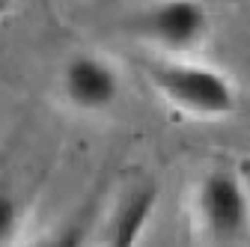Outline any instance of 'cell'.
Instances as JSON below:
<instances>
[{"label":"cell","mask_w":250,"mask_h":247,"mask_svg":"<svg viewBox=\"0 0 250 247\" xmlns=\"http://www.w3.org/2000/svg\"><path fill=\"white\" fill-rule=\"evenodd\" d=\"M146 78L176 110L200 119H224L238 107L229 75L188 57H158L146 66Z\"/></svg>","instance_id":"6da1fadb"},{"label":"cell","mask_w":250,"mask_h":247,"mask_svg":"<svg viewBox=\"0 0 250 247\" xmlns=\"http://www.w3.org/2000/svg\"><path fill=\"white\" fill-rule=\"evenodd\" d=\"M194 226L208 244L232 247L250 232V191L232 167H211L191 194Z\"/></svg>","instance_id":"7a4b0ae2"},{"label":"cell","mask_w":250,"mask_h":247,"mask_svg":"<svg viewBox=\"0 0 250 247\" xmlns=\"http://www.w3.org/2000/svg\"><path fill=\"white\" fill-rule=\"evenodd\" d=\"M134 33L161 57H188L208 39L211 15L203 0H155L134 18Z\"/></svg>","instance_id":"3957f363"},{"label":"cell","mask_w":250,"mask_h":247,"mask_svg":"<svg viewBox=\"0 0 250 247\" xmlns=\"http://www.w3.org/2000/svg\"><path fill=\"white\" fill-rule=\"evenodd\" d=\"M60 99L78 113H104L119 102L122 75L116 63L96 51L72 54L60 69Z\"/></svg>","instance_id":"277c9868"},{"label":"cell","mask_w":250,"mask_h":247,"mask_svg":"<svg viewBox=\"0 0 250 247\" xmlns=\"http://www.w3.org/2000/svg\"><path fill=\"white\" fill-rule=\"evenodd\" d=\"M158 194L161 191L155 182L125 188L104 221V247H140L152 214L158 208Z\"/></svg>","instance_id":"5b68a950"},{"label":"cell","mask_w":250,"mask_h":247,"mask_svg":"<svg viewBox=\"0 0 250 247\" xmlns=\"http://www.w3.org/2000/svg\"><path fill=\"white\" fill-rule=\"evenodd\" d=\"M102 226V197H89L83 206H78L72 214H66L62 221L51 224L39 235L18 247H92L96 244Z\"/></svg>","instance_id":"8992f818"},{"label":"cell","mask_w":250,"mask_h":247,"mask_svg":"<svg viewBox=\"0 0 250 247\" xmlns=\"http://www.w3.org/2000/svg\"><path fill=\"white\" fill-rule=\"evenodd\" d=\"M27 226V203L9 179L0 176V247H18Z\"/></svg>","instance_id":"52a82bcc"},{"label":"cell","mask_w":250,"mask_h":247,"mask_svg":"<svg viewBox=\"0 0 250 247\" xmlns=\"http://www.w3.org/2000/svg\"><path fill=\"white\" fill-rule=\"evenodd\" d=\"M3 6H6V3H3V0H0V12H3Z\"/></svg>","instance_id":"ba28073f"}]
</instances>
